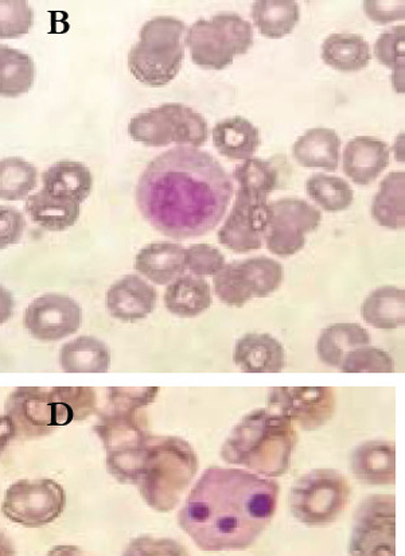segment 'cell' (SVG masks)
<instances>
[{"label":"cell","mask_w":405,"mask_h":556,"mask_svg":"<svg viewBox=\"0 0 405 556\" xmlns=\"http://www.w3.org/2000/svg\"><path fill=\"white\" fill-rule=\"evenodd\" d=\"M233 195L232 179L205 151L176 148L144 168L137 187L142 216L173 239L199 238L222 223Z\"/></svg>","instance_id":"cell-1"},{"label":"cell","mask_w":405,"mask_h":556,"mask_svg":"<svg viewBox=\"0 0 405 556\" xmlns=\"http://www.w3.org/2000/svg\"><path fill=\"white\" fill-rule=\"evenodd\" d=\"M280 485L240 468L211 466L191 488L178 525L202 552L255 544L277 514Z\"/></svg>","instance_id":"cell-2"},{"label":"cell","mask_w":405,"mask_h":556,"mask_svg":"<svg viewBox=\"0 0 405 556\" xmlns=\"http://www.w3.org/2000/svg\"><path fill=\"white\" fill-rule=\"evenodd\" d=\"M296 445L295 425L273 409L261 408L233 427L219 456L229 465L273 479L287 473Z\"/></svg>","instance_id":"cell-3"},{"label":"cell","mask_w":405,"mask_h":556,"mask_svg":"<svg viewBox=\"0 0 405 556\" xmlns=\"http://www.w3.org/2000/svg\"><path fill=\"white\" fill-rule=\"evenodd\" d=\"M160 389L111 387L106 408L100 414L96 434L106 452V469L111 476L131 473L144 456L151 438L143 409L153 404Z\"/></svg>","instance_id":"cell-4"},{"label":"cell","mask_w":405,"mask_h":556,"mask_svg":"<svg viewBox=\"0 0 405 556\" xmlns=\"http://www.w3.org/2000/svg\"><path fill=\"white\" fill-rule=\"evenodd\" d=\"M199 457L183 438L151 435L138 490L150 508L167 514L181 503L199 471Z\"/></svg>","instance_id":"cell-5"},{"label":"cell","mask_w":405,"mask_h":556,"mask_svg":"<svg viewBox=\"0 0 405 556\" xmlns=\"http://www.w3.org/2000/svg\"><path fill=\"white\" fill-rule=\"evenodd\" d=\"M183 22L173 16H157L145 22L139 42L129 50L131 75L148 87L160 88L170 84L183 64Z\"/></svg>","instance_id":"cell-6"},{"label":"cell","mask_w":405,"mask_h":556,"mask_svg":"<svg viewBox=\"0 0 405 556\" xmlns=\"http://www.w3.org/2000/svg\"><path fill=\"white\" fill-rule=\"evenodd\" d=\"M187 45L195 65L206 71H223L233 64L236 55L249 53L253 30L250 22L240 15L223 13L191 25Z\"/></svg>","instance_id":"cell-7"},{"label":"cell","mask_w":405,"mask_h":556,"mask_svg":"<svg viewBox=\"0 0 405 556\" xmlns=\"http://www.w3.org/2000/svg\"><path fill=\"white\" fill-rule=\"evenodd\" d=\"M351 484L339 470L314 469L291 488L290 510L307 527L333 525L351 502Z\"/></svg>","instance_id":"cell-8"},{"label":"cell","mask_w":405,"mask_h":556,"mask_svg":"<svg viewBox=\"0 0 405 556\" xmlns=\"http://www.w3.org/2000/svg\"><path fill=\"white\" fill-rule=\"evenodd\" d=\"M128 134L135 142L163 148L172 143L200 148L207 140L205 117L179 103H167L132 117Z\"/></svg>","instance_id":"cell-9"},{"label":"cell","mask_w":405,"mask_h":556,"mask_svg":"<svg viewBox=\"0 0 405 556\" xmlns=\"http://www.w3.org/2000/svg\"><path fill=\"white\" fill-rule=\"evenodd\" d=\"M66 508V492L52 479L20 480L8 488L2 514L11 523L41 528L54 523Z\"/></svg>","instance_id":"cell-10"},{"label":"cell","mask_w":405,"mask_h":556,"mask_svg":"<svg viewBox=\"0 0 405 556\" xmlns=\"http://www.w3.org/2000/svg\"><path fill=\"white\" fill-rule=\"evenodd\" d=\"M351 556H396V498L372 494L359 503L351 539Z\"/></svg>","instance_id":"cell-11"},{"label":"cell","mask_w":405,"mask_h":556,"mask_svg":"<svg viewBox=\"0 0 405 556\" xmlns=\"http://www.w3.org/2000/svg\"><path fill=\"white\" fill-rule=\"evenodd\" d=\"M283 267L269 257L227 264L219 271L213 286L218 300L225 305L243 307L252 298H266L280 288L283 282Z\"/></svg>","instance_id":"cell-12"},{"label":"cell","mask_w":405,"mask_h":556,"mask_svg":"<svg viewBox=\"0 0 405 556\" xmlns=\"http://www.w3.org/2000/svg\"><path fill=\"white\" fill-rule=\"evenodd\" d=\"M268 227L264 240L274 255L290 257L306 244V235L319 227L322 215L301 199H281L268 205Z\"/></svg>","instance_id":"cell-13"},{"label":"cell","mask_w":405,"mask_h":556,"mask_svg":"<svg viewBox=\"0 0 405 556\" xmlns=\"http://www.w3.org/2000/svg\"><path fill=\"white\" fill-rule=\"evenodd\" d=\"M268 404L303 431H315L333 419L337 396L330 387H277L269 392Z\"/></svg>","instance_id":"cell-14"},{"label":"cell","mask_w":405,"mask_h":556,"mask_svg":"<svg viewBox=\"0 0 405 556\" xmlns=\"http://www.w3.org/2000/svg\"><path fill=\"white\" fill-rule=\"evenodd\" d=\"M267 201V197L239 189L232 211L218 230L219 243L238 254L261 250L268 227Z\"/></svg>","instance_id":"cell-15"},{"label":"cell","mask_w":405,"mask_h":556,"mask_svg":"<svg viewBox=\"0 0 405 556\" xmlns=\"http://www.w3.org/2000/svg\"><path fill=\"white\" fill-rule=\"evenodd\" d=\"M83 324V308L69 295L43 294L27 306L24 327L34 340L55 342L76 334Z\"/></svg>","instance_id":"cell-16"},{"label":"cell","mask_w":405,"mask_h":556,"mask_svg":"<svg viewBox=\"0 0 405 556\" xmlns=\"http://www.w3.org/2000/svg\"><path fill=\"white\" fill-rule=\"evenodd\" d=\"M4 408L15 427V438L36 440L58 430L50 390L20 387L10 393Z\"/></svg>","instance_id":"cell-17"},{"label":"cell","mask_w":405,"mask_h":556,"mask_svg":"<svg viewBox=\"0 0 405 556\" xmlns=\"http://www.w3.org/2000/svg\"><path fill=\"white\" fill-rule=\"evenodd\" d=\"M156 290L138 275H126L111 286L105 294L110 316L122 323H137L155 311Z\"/></svg>","instance_id":"cell-18"},{"label":"cell","mask_w":405,"mask_h":556,"mask_svg":"<svg viewBox=\"0 0 405 556\" xmlns=\"http://www.w3.org/2000/svg\"><path fill=\"white\" fill-rule=\"evenodd\" d=\"M351 470L363 484L388 486L396 482V447L391 442L368 441L351 454Z\"/></svg>","instance_id":"cell-19"},{"label":"cell","mask_w":405,"mask_h":556,"mask_svg":"<svg viewBox=\"0 0 405 556\" xmlns=\"http://www.w3.org/2000/svg\"><path fill=\"white\" fill-rule=\"evenodd\" d=\"M390 165V149L380 139L354 138L343 151V172L359 187H367Z\"/></svg>","instance_id":"cell-20"},{"label":"cell","mask_w":405,"mask_h":556,"mask_svg":"<svg viewBox=\"0 0 405 556\" xmlns=\"http://www.w3.org/2000/svg\"><path fill=\"white\" fill-rule=\"evenodd\" d=\"M233 361L245 374H279L286 367V353L274 336L249 333L236 342Z\"/></svg>","instance_id":"cell-21"},{"label":"cell","mask_w":405,"mask_h":556,"mask_svg":"<svg viewBox=\"0 0 405 556\" xmlns=\"http://www.w3.org/2000/svg\"><path fill=\"white\" fill-rule=\"evenodd\" d=\"M187 250L172 241H155L144 247L135 257V269L155 285H170L183 277Z\"/></svg>","instance_id":"cell-22"},{"label":"cell","mask_w":405,"mask_h":556,"mask_svg":"<svg viewBox=\"0 0 405 556\" xmlns=\"http://www.w3.org/2000/svg\"><path fill=\"white\" fill-rule=\"evenodd\" d=\"M341 139L331 128H311L296 140L292 155L303 167L334 172L340 164Z\"/></svg>","instance_id":"cell-23"},{"label":"cell","mask_w":405,"mask_h":556,"mask_svg":"<svg viewBox=\"0 0 405 556\" xmlns=\"http://www.w3.org/2000/svg\"><path fill=\"white\" fill-rule=\"evenodd\" d=\"M60 365L66 374H106L111 350L93 336H80L61 346Z\"/></svg>","instance_id":"cell-24"},{"label":"cell","mask_w":405,"mask_h":556,"mask_svg":"<svg viewBox=\"0 0 405 556\" xmlns=\"http://www.w3.org/2000/svg\"><path fill=\"white\" fill-rule=\"evenodd\" d=\"M369 331L362 325L340 323L320 331L317 341V355L320 363L331 368H340L347 353L358 348L369 346Z\"/></svg>","instance_id":"cell-25"},{"label":"cell","mask_w":405,"mask_h":556,"mask_svg":"<svg viewBox=\"0 0 405 556\" xmlns=\"http://www.w3.org/2000/svg\"><path fill=\"white\" fill-rule=\"evenodd\" d=\"M43 192L83 204L92 192L91 170L80 162L61 161L43 173Z\"/></svg>","instance_id":"cell-26"},{"label":"cell","mask_w":405,"mask_h":556,"mask_svg":"<svg viewBox=\"0 0 405 556\" xmlns=\"http://www.w3.org/2000/svg\"><path fill=\"white\" fill-rule=\"evenodd\" d=\"M213 144L228 160H250L261 146V131L243 116H233L213 128Z\"/></svg>","instance_id":"cell-27"},{"label":"cell","mask_w":405,"mask_h":556,"mask_svg":"<svg viewBox=\"0 0 405 556\" xmlns=\"http://www.w3.org/2000/svg\"><path fill=\"white\" fill-rule=\"evenodd\" d=\"M165 306L173 316L195 318L212 306V291L205 279L183 275L168 285Z\"/></svg>","instance_id":"cell-28"},{"label":"cell","mask_w":405,"mask_h":556,"mask_svg":"<svg viewBox=\"0 0 405 556\" xmlns=\"http://www.w3.org/2000/svg\"><path fill=\"white\" fill-rule=\"evenodd\" d=\"M365 323L376 329L395 330L405 323V291L396 286H382L370 293L362 306Z\"/></svg>","instance_id":"cell-29"},{"label":"cell","mask_w":405,"mask_h":556,"mask_svg":"<svg viewBox=\"0 0 405 556\" xmlns=\"http://www.w3.org/2000/svg\"><path fill=\"white\" fill-rule=\"evenodd\" d=\"M26 212L37 226L53 230V232H61V230L75 226L80 218L81 204L41 190L27 199Z\"/></svg>","instance_id":"cell-30"},{"label":"cell","mask_w":405,"mask_h":556,"mask_svg":"<svg viewBox=\"0 0 405 556\" xmlns=\"http://www.w3.org/2000/svg\"><path fill=\"white\" fill-rule=\"evenodd\" d=\"M370 59L369 43L358 34H331L322 45V60L336 71H362Z\"/></svg>","instance_id":"cell-31"},{"label":"cell","mask_w":405,"mask_h":556,"mask_svg":"<svg viewBox=\"0 0 405 556\" xmlns=\"http://www.w3.org/2000/svg\"><path fill=\"white\" fill-rule=\"evenodd\" d=\"M251 15L262 36L279 39L294 31L301 9L292 0H258L253 3Z\"/></svg>","instance_id":"cell-32"},{"label":"cell","mask_w":405,"mask_h":556,"mask_svg":"<svg viewBox=\"0 0 405 556\" xmlns=\"http://www.w3.org/2000/svg\"><path fill=\"white\" fill-rule=\"evenodd\" d=\"M405 174L393 172L382 179L372 202V217L379 226L398 230L405 226Z\"/></svg>","instance_id":"cell-33"},{"label":"cell","mask_w":405,"mask_h":556,"mask_svg":"<svg viewBox=\"0 0 405 556\" xmlns=\"http://www.w3.org/2000/svg\"><path fill=\"white\" fill-rule=\"evenodd\" d=\"M34 61L29 54L0 43V97L20 98L34 84Z\"/></svg>","instance_id":"cell-34"},{"label":"cell","mask_w":405,"mask_h":556,"mask_svg":"<svg viewBox=\"0 0 405 556\" xmlns=\"http://www.w3.org/2000/svg\"><path fill=\"white\" fill-rule=\"evenodd\" d=\"M50 396L58 427L88 419L98 406V395L91 387H54Z\"/></svg>","instance_id":"cell-35"},{"label":"cell","mask_w":405,"mask_h":556,"mask_svg":"<svg viewBox=\"0 0 405 556\" xmlns=\"http://www.w3.org/2000/svg\"><path fill=\"white\" fill-rule=\"evenodd\" d=\"M281 177L283 170L278 160L250 159L235 170L240 189L261 197H268L280 188Z\"/></svg>","instance_id":"cell-36"},{"label":"cell","mask_w":405,"mask_h":556,"mask_svg":"<svg viewBox=\"0 0 405 556\" xmlns=\"http://www.w3.org/2000/svg\"><path fill=\"white\" fill-rule=\"evenodd\" d=\"M36 185L37 168L29 162L18 156L0 161V200H24Z\"/></svg>","instance_id":"cell-37"},{"label":"cell","mask_w":405,"mask_h":556,"mask_svg":"<svg viewBox=\"0 0 405 556\" xmlns=\"http://www.w3.org/2000/svg\"><path fill=\"white\" fill-rule=\"evenodd\" d=\"M306 190L315 204L326 212L346 211L353 204V189L340 177L315 174L307 179Z\"/></svg>","instance_id":"cell-38"},{"label":"cell","mask_w":405,"mask_h":556,"mask_svg":"<svg viewBox=\"0 0 405 556\" xmlns=\"http://www.w3.org/2000/svg\"><path fill=\"white\" fill-rule=\"evenodd\" d=\"M340 370L343 374H392L395 370V363L384 350L364 346L347 353Z\"/></svg>","instance_id":"cell-39"},{"label":"cell","mask_w":405,"mask_h":556,"mask_svg":"<svg viewBox=\"0 0 405 556\" xmlns=\"http://www.w3.org/2000/svg\"><path fill=\"white\" fill-rule=\"evenodd\" d=\"M404 41L405 27L395 26L377 38L375 55L377 61L393 71V84L397 83V76H404Z\"/></svg>","instance_id":"cell-40"},{"label":"cell","mask_w":405,"mask_h":556,"mask_svg":"<svg viewBox=\"0 0 405 556\" xmlns=\"http://www.w3.org/2000/svg\"><path fill=\"white\" fill-rule=\"evenodd\" d=\"M33 10L22 0H0V38L25 36L33 26Z\"/></svg>","instance_id":"cell-41"},{"label":"cell","mask_w":405,"mask_h":556,"mask_svg":"<svg viewBox=\"0 0 405 556\" xmlns=\"http://www.w3.org/2000/svg\"><path fill=\"white\" fill-rule=\"evenodd\" d=\"M122 556H190L187 547L170 538L143 535L132 539Z\"/></svg>","instance_id":"cell-42"},{"label":"cell","mask_w":405,"mask_h":556,"mask_svg":"<svg viewBox=\"0 0 405 556\" xmlns=\"http://www.w3.org/2000/svg\"><path fill=\"white\" fill-rule=\"evenodd\" d=\"M185 264L197 277H216L225 267V257L215 247L197 244L187 250Z\"/></svg>","instance_id":"cell-43"},{"label":"cell","mask_w":405,"mask_h":556,"mask_svg":"<svg viewBox=\"0 0 405 556\" xmlns=\"http://www.w3.org/2000/svg\"><path fill=\"white\" fill-rule=\"evenodd\" d=\"M25 222L22 213L10 206H0V250L18 243L24 235Z\"/></svg>","instance_id":"cell-44"},{"label":"cell","mask_w":405,"mask_h":556,"mask_svg":"<svg viewBox=\"0 0 405 556\" xmlns=\"http://www.w3.org/2000/svg\"><path fill=\"white\" fill-rule=\"evenodd\" d=\"M364 11L370 21L379 25L404 20V2L397 0H368L364 2Z\"/></svg>","instance_id":"cell-45"},{"label":"cell","mask_w":405,"mask_h":556,"mask_svg":"<svg viewBox=\"0 0 405 556\" xmlns=\"http://www.w3.org/2000/svg\"><path fill=\"white\" fill-rule=\"evenodd\" d=\"M14 311L15 301L13 294L4 286L0 285V327L13 318Z\"/></svg>","instance_id":"cell-46"},{"label":"cell","mask_w":405,"mask_h":556,"mask_svg":"<svg viewBox=\"0 0 405 556\" xmlns=\"http://www.w3.org/2000/svg\"><path fill=\"white\" fill-rule=\"evenodd\" d=\"M15 427L8 414H0V456L15 438Z\"/></svg>","instance_id":"cell-47"},{"label":"cell","mask_w":405,"mask_h":556,"mask_svg":"<svg viewBox=\"0 0 405 556\" xmlns=\"http://www.w3.org/2000/svg\"><path fill=\"white\" fill-rule=\"evenodd\" d=\"M47 556H89L83 552L80 547L72 546V544H60L49 549Z\"/></svg>","instance_id":"cell-48"},{"label":"cell","mask_w":405,"mask_h":556,"mask_svg":"<svg viewBox=\"0 0 405 556\" xmlns=\"http://www.w3.org/2000/svg\"><path fill=\"white\" fill-rule=\"evenodd\" d=\"M0 556H15L14 543L3 530H0Z\"/></svg>","instance_id":"cell-49"}]
</instances>
